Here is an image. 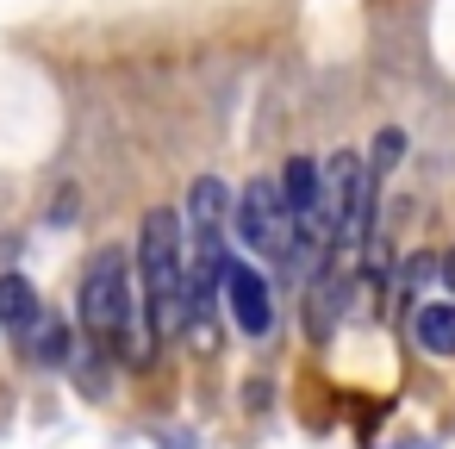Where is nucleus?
Instances as JSON below:
<instances>
[{
  "label": "nucleus",
  "instance_id": "obj_1",
  "mask_svg": "<svg viewBox=\"0 0 455 449\" xmlns=\"http://www.w3.org/2000/svg\"><path fill=\"white\" fill-rule=\"evenodd\" d=\"M82 331L94 349H119L132 368H144L156 356L150 331H144V306H138V287H132V262L125 250H94L88 269H82Z\"/></svg>",
  "mask_w": 455,
  "mask_h": 449
},
{
  "label": "nucleus",
  "instance_id": "obj_2",
  "mask_svg": "<svg viewBox=\"0 0 455 449\" xmlns=\"http://www.w3.org/2000/svg\"><path fill=\"white\" fill-rule=\"evenodd\" d=\"M138 306L150 343L188 331V244H181V219L163 206L144 212L138 225Z\"/></svg>",
  "mask_w": 455,
  "mask_h": 449
},
{
  "label": "nucleus",
  "instance_id": "obj_3",
  "mask_svg": "<svg viewBox=\"0 0 455 449\" xmlns=\"http://www.w3.org/2000/svg\"><path fill=\"white\" fill-rule=\"evenodd\" d=\"M237 237H243V250H256V256H268V262H293V256H299L275 175H256V181L243 188V200H237Z\"/></svg>",
  "mask_w": 455,
  "mask_h": 449
},
{
  "label": "nucleus",
  "instance_id": "obj_4",
  "mask_svg": "<svg viewBox=\"0 0 455 449\" xmlns=\"http://www.w3.org/2000/svg\"><path fill=\"white\" fill-rule=\"evenodd\" d=\"M219 293L231 300V318H237L250 337H262V331L275 325V287H268V281H262L250 262H237V256H231V262H225V281H219Z\"/></svg>",
  "mask_w": 455,
  "mask_h": 449
},
{
  "label": "nucleus",
  "instance_id": "obj_5",
  "mask_svg": "<svg viewBox=\"0 0 455 449\" xmlns=\"http://www.w3.org/2000/svg\"><path fill=\"white\" fill-rule=\"evenodd\" d=\"M38 318H44V300H38V287H32L20 269H7V275H0V331H7L13 343H26Z\"/></svg>",
  "mask_w": 455,
  "mask_h": 449
},
{
  "label": "nucleus",
  "instance_id": "obj_6",
  "mask_svg": "<svg viewBox=\"0 0 455 449\" xmlns=\"http://www.w3.org/2000/svg\"><path fill=\"white\" fill-rule=\"evenodd\" d=\"M69 343H76V331H69V325H63L57 312H44V318L32 325V337H26L20 349H32V362H38V368H63V362L76 356Z\"/></svg>",
  "mask_w": 455,
  "mask_h": 449
},
{
  "label": "nucleus",
  "instance_id": "obj_7",
  "mask_svg": "<svg viewBox=\"0 0 455 449\" xmlns=\"http://www.w3.org/2000/svg\"><path fill=\"white\" fill-rule=\"evenodd\" d=\"M411 331H418V343H424L430 356H455V306H449V300H436V306H418Z\"/></svg>",
  "mask_w": 455,
  "mask_h": 449
},
{
  "label": "nucleus",
  "instance_id": "obj_8",
  "mask_svg": "<svg viewBox=\"0 0 455 449\" xmlns=\"http://www.w3.org/2000/svg\"><path fill=\"white\" fill-rule=\"evenodd\" d=\"M399 150H405V138H399V132H380V138H374V150H368V175L380 181V175L399 163Z\"/></svg>",
  "mask_w": 455,
  "mask_h": 449
},
{
  "label": "nucleus",
  "instance_id": "obj_9",
  "mask_svg": "<svg viewBox=\"0 0 455 449\" xmlns=\"http://www.w3.org/2000/svg\"><path fill=\"white\" fill-rule=\"evenodd\" d=\"M436 269H443V281H449V287H455V250H449V256H443V262H436Z\"/></svg>",
  "mask_w": 455,
  "mask_h": 449
}]
</instances>
